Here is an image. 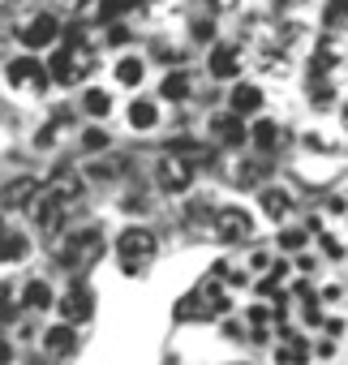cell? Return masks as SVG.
<instances>
[{
    "instance_id": "8",
    "label": "cell",
    "mask_w": 348,
    "mask_h": 365,
    "mask_svg": "<svg viewBox=\"0 0 348 365\" xmlns=\"http://www.w3.org/2000/svg\"><path fill=\"white\" fill-rule=\"evenodd\" d=\"M56 35H61V22H56L52 14H39V18H35V22H31L26 31H22V43H26L31 52H35V48H48V43H52Z\"/></svg>"
},
{
    "instance_id": "14",
    "label": "cell",
    "mask_w": 348,
    "mask_h": 365,
    "mask_svg": "<svg viewBox=\"0 0 348 365\" xmlns=\"http://www.w3.org/2000/svg\"><path fill=\"white\" fill-rule=\"evenodd\" d=\"M237 69H241L237 48H215V52H211V73H215V78H237Z\"/></svg>"
},
{
    "instance_id": "16",
    "label": "cell",
    "mask_w": 348,
    "mask_h": 365,
    "mask_svg": "<svg viewBox=\"0 0 348 365\" xmlns=\"http://www.w3.org/2000/svg\"><path fill=\"white\" fill-rule=\"evenodd\" d=\"M65 352H73V327H52L48 331V356H65Z\"/></svg>"
},
{
    "instance_id": "2",
    "label": "cell",
    "mask_w": 348,
    "mask_h": 365,
    "mask_svg": "<svg viewBox=\"0 0 348 365\" xmlns=\"http://www.w3.org/2000/svg\"><path fill=\"white\" fill-rule=\"evenodd\" d=\"M99 254H103V237H99L95 228H86V232H78V237H69V241H65V250H61V258H56V262H61L65 271H86Z\"/></svg>"
},
{
    "instance_id": "12",
    "label": "cell",
    "mask_w": 348,
    "mask_h": 365,
    "mask_svg": "<svg viewBox=\"0 0 348 365\" xmlns=\"http://www.w3.org/2000/svg\"><path fill=\"white\" fill-rule=\"evenodd\" d=\"M31 207H35V224H39L44 232H56V220H61V211H65V207H61L52 194H35V202H31ZM31 207H26V211H31Z\"/></svg>"
},
{
    "instance_id": "13",
    "label": "cell",
    "mask_w": 348,
    "mask_h": 365,
    "mask_svg": "<svg viewBox=\"0 0 348 365\" xmlns=\"http://www.w3.org/2000/svg\"><path fill=\"white\" fill-rule=\"evenodd\" d=\"M258 108H262V91L250 86V82H237V91H232V112H237V116H250V112H258Z\"/></svg>"
},
{
    "instance_id": "4",
    "label": "cell",
    "mask_w": 348,
    "mask_h": 365,
    "mask_svg": "<svg viewBox=\"0 0 348 365\" xmlns=\"http://www.w3.org/2000/svg\"><path fill=\"white\" fill-rule=\"evenodd\" d=\"M159 185H163L168 194H185V190L194 185V163L168 150V155L159 159Z\"/></svg>"
},
{
    "instance_id": "18",
    "label": "cell",
    "mask_w": 348,
    "mask_h": 365,
    "mask_svg": "<svg viewBox=\"0 0 348 365\" xmlns=\"http://www.w3.org/2000/svg\"><path fill=\"white\" fill-rule=\"evenodd\" d=\"M305 352H309V348H305V339H297V335L288 331V344L275 352V361H280V365H305Z\"/></svg>"
},
{
    "instance_id": "7",
    "label": "cell",
    "mask_w": 348,
    "mask_h": 365,
    "mask_svg": "<svg viewBox=\"0 0 348 365\" xmlns=\"http://www.w3.org/2000/svg\"><path fill=\"white\" fill-rule=\"evenodd\" d=\"M250 232H254V220L245 211H220V220H215V237L220 241H245Z\"/></svg>"
},
{
    "instance_id": "17",
    "label": "cell",
    "mask_w": 348,
    "mask_h": 365,
    "mask_svg": "<svg viewBox=\"0 0 348 365\" xmlns=\"http://www.w3.org/2000/svg\"><path fill=\"white\" fill-rule=\"evenodd\" d=\"M26 254V237L22 232H0V262H18Z\"/></svg>"
},
{
    "instance_id": "34",
    "label": "cell",
    "mask_w": 348,
    "mask_h": 365,
    "mask_svg": "<svg viewBox=\"0 0 348 365\" xmlns=\"http://www.w3.org/2000/svg\"><path fill=\"white\" fill-rule=\"evenodd\" d=\"M0 228H5V215H0Z\"/></svg>"
},
{
    "instance_id": "21",
    "label": "cell",
    "mask_w": 348,
    "mask_h": 365,
    "mask_svg": "<svg viewBox=\"0 0 348 365\" xmlns=\"http://www.w3.org/2000/svg\"><path fill=\"white\" fill-rule=\"evenodd\" d=\"M129 125H133V129H150V125H155V103L138 99V103L129 108Z\"/></svg>"
},
{
    "instance_id": "27",
    "label": "cell",
    "mask_w": 348,
    "mask_h": 365,
    "mask_svg": "<svg viewBox=\"0 0 348 365\" xmlns=\"http://www.w3.org/2000/svg\"><path fill=\"white\" fill-rule=\"evenodd\" d=\"M82 146H86V150H103V146H108V133H103V129H86V133H82Z\"/></svg>"
},
{
    "instance_id": "31",
    "label": "cell",
    "mask_w": 348,
    "mask_h": 365,
    "mask_svg": "<svg viewBox=\"0 0 348 365\" xmlns=\"http://www.w3.org/2000/svg\"><path fill=\"white\" fill-rule=\"evenodd\" d=\"M0 365H9V344L0 339Z\"/></svg>"
},
{
    "instance_id": "11",
    "label": "cell",
    "mask_w": 348,
    "mask_h": 365,
    "mask_svg": "<svg viewBox=\"0 0 348 365\" xmlns=\"http://www.w3.org/2000/svg\"><path fill=\"white\" fill-rule=\"evenodd\" d=\"M48 194L61 202V207H73V202H82V180L73 176V172H56V180H52V185H48Z\"/></svg>"
},
{
    "instance_id": "5",
    "label": "cell",
    "mask_w": 348,
    "mask_h": 365,
    "mask_svg": "<svg viewBox=\"0 0 348 365\" xmlns=\"http://www.w3.org/2000/svg\"><path fill=\"white\" fill-rule=\"evenodd\" d=\"M91 314H95V292H91L86 284L69 288V292H65V301H61V318H65V327H73V322H86Z\"/></svg>"
},
{
    "instance_id": "1",
    "label": "cell",
    "mask_w": 348,
    "mask_h": 365,
    "mask_svg": "<svg viewBox=\"0 0 348 365\" xmlns=\"http://www.w3.org/2000/svg\"><path fill=\"white\" fill-rule=\"evenodd\" d=\"M99 65V56H95V48L91 43H82L78 39V31L69 35V43L65 48H56V56H52V82H61V86H73V82H82L91 69Z\"/></svg>"
},
{
    "instance_id": "6",
    "label": "cell",
    "mask_w": 348,
    "mask_h": 365,
    "mask_svg": "<svg viewBox=\"0 0 348 365\" xmlns=\"http://www.w3.org/2000/svg\"><path fill=\"white\" fill-rule=\"evenodd\" d=\"M9 82H14V86H31V91H44V86H48V69H44L35 56H18V61L9 65Z\"/></svg>"
},
{
    "instance_id": "36",
    "label": "cell",
    "mask_w": 348,
    "mask_h": 365,
    "mask_svg": "<svg viewBox=\"0 0 348 365\" xmlns=\"http://www.w3.org/2000/svg\"><path fill=\"white\" fill-rule=\"evenodd\" d=\"M284 5H288V0H284Z\"/></svg>"
},
{
    "instance_id": "32",
    "label": "cell",
    "mask_w": 348,
    "mask_h": 365,
    "mask_svg": "<svg viewBox=\"0 0 348 365\" xmlns=\"http://www.w3.org/2000/svg\"><path fill=\"white\" fill-rule=\"evenodd\" d=\"M31 365H56V356H35Z\"/></svg>"
},
{
    "instance_id": "35",
    "label": "cell",
    "mask_w": 348,
    "mask_h": 365,
    "mask_svg": "<svg viewBox=\"0 0 348 365\" xmlns=\"http://www.w3.org/2000/svg\"><path fill=\"white\" fill-rule=\"evenodd\" d=\"M344 116H348V108H344Z\"/></svg>"
},
{
    "instance_id": "10",
    "label": "cell",
    "mask_w": 348,
    "mask_h": 365,
    "mask_svg": "<svg viewBox=\"0 0 348 365\" xmlns=\"http://www.w3.org/2000/svg\"><path fill=\"white\" fill-rule=\"evenodd\" d=\"M211 133H215V142H224V146H232V150L250 138L237 112H232V116H211Z\"/></svg>"
},
{
    "instance_id": "23",
    "label": "cell",
    "mask_w": 348,
    "mask_h": 365,
    "mask_svg": "<svg viewBox=\"0 0 348 365\" xmlns=\"http://www.w3.org/2000/svg\"><path fill=\"white\" fill-rule=\"evenodd\" d=\"M254 142H258L262 150H271V146L280 142V129H275L271 120H258V125H254Z\"/></svg>"
},
{
    "instance_id": "19",
    "label": "cell",
    "mask_w": 348,
    "mask_h": 365,
    "mask_svg": "<svg viewBox=\"0 0 348 365\" xmlns=\"http://www.w3.org/2000/svg\"><path fill=\"white\" fill-rule=\"evenodd\" d=\"M22 301H26L31 309H48V305H52V288H48L44 279H35V284H26V292H22Z\"/></svg>"
},
{
    "instance_id": "15",
    "label": "cell",
    "mask_w": 348,
    "mask_h": 365,
    "mask_svg": "<svg viewBox=\"0 0 348 365\" xmlns=\"http://www.w3.org/2000/svg\"><path fill=\"white\" fill-rule=\"evenodd\" d=\"M262 211H267L271 220H284V215L292 211V202H288V194H284V190H275V185H271V190H262Z\"/></svg>"
},
{
    "instance_id": "33",
    "label": "cell",
    "mask_w": 348,
    "mask_h": 365,
    "mask_svg": "<svg viewBox=\"0 0 348 365\" xmlns=\"http://www.w3.org/2000/svg\"><path fill=\"white\" fill-rule=\"evenodd\" d=\"M0 305H9V284H0Z\"/></svg>"
},
{
    "instance_id": "29",
    "label": "cell",
    "mask_w": 348,
    "mask_h": 365,
    "mask_svg": "<svg viewBox=\"0 0 348 365\" xmlns=\"http://www.w3.org/2000/svg\"><path fill=\"white\" fill-rule=\"evenodd\" d=\"M194 35H198V39H211V35H215V26H211V22H198V26H194Z\"/></svg>"
},
{
    "instance_id": "25",
    "label": "cell",
    "mask_w": 348,
    "mask_h": 365,
    "mask_svg": "<svg viewBox=\"0 0 348 365\" xmlns=\"http://www.w3.org/2000/svg\"><path fill=\"white\" fill-rule=\"evenodd\" d=\"M133 5H138V0H99V22H108V18H116V14H125Z\"/></svg>"
},
{
    "instance_id": "30",
    "label": "cell",
    "mask_w": 348,
    "mask_h": 365,
    "mask_svg": "<svg viewBox=\"0 0 348 365\" xmlns=\"http://www.w3.org/2000/svg\"><path fill=\"white\" fill-rule=\"evenodd\" d=\"M108 39H112V43H125V39H129V31H125V26H112V35H108Z\"/></svg>"
},
{
    "instance_id": "22",
    "label": "cell",
    "mask_w": 348,
    "mask_h": 365,
    "mask_svg": "<svg viewBox=\"0 0 348 365\" xmlns=\"http://www.w3.org/2000/svg\"><path fill=\"white\" fill-rule=\"evenodd\" d=\"M116 78H121L125 86H133V82H142V61H138V56H125V61L116 65Z\"/></svg>"
},
{
    "instance_id": "9",
    "label": "cell",
    "mask_w": 348,
    "mask_h": 365,
    "mask_svg": "<svg viewBox=\"0 0 348 365\" xmlns=\"http://www.w3.org/2000/svg\"><path fill=\"white\" fill-rule=\"evenodd\" d=\"M39 190L44 185H39L35 176H18V180H9V185H5V194H0V207H31Z\"/></svg>"
},
{
    "instance_id": "26",
    "label": "cell",
    "mask_w": 348,
    "mask_h": 365,
    "mask_svg": "<svg viewBox=\"0 0 348 365\" xmlns=\"http://www.w3.org/2000/svg\"><path fill=\"white\" fill-rule=\"evenodd\" d=\"M348 22V0H331L327 5V26H344Z\"/></svg>"
},
{
    "instance_id": "24",
    "label": "cell",
    "mask_w": 348,
    "mask_h": 365,
    "mask_svg": "<svg viewBox=\"0 0 348 365\" xmlns=\"http://www.w3.org/2000/svg\"><path fill=\"white\" fill-rule=\"evenodd\" d=\"M82 108H86L91 116H103V112L112 108V99H108L103 91H86V99H82Z\"/></svg>"
},
{
    "instance_id": "3",
    "label": "cell",
    "mask_w": 348,
    "mask_h": 365,
    "mask_svg": "<svg viewBox=\"0 0 348 365\" xmlns=\"http://www.w3.org/2000/svg\"><path fill=\"white\" fill-rule=\"evenodd\" d=\"M116 254H121V262H125L129 271H138L142 262H150V254H155V237H150L146 228H125L121 241H116Z\"/></svg>"
},
{
    "instance_id": "20",
    "label": "cell",
    "mask_w": 348,
    "mask_h": 365,
    "mask_svg": "<svg viewBox=\"0 0 348 365\" xmlns=\"http://www.w3.org/2000/svg\"><path fill=\"white\" fill-rule=\"evenodd\" d=\"M159 91H163V99H185L190 95V73H168Z\"/></svg>"
},
{
    "instance_id": "28",
    "label": "cell",
    "mask_w": 348,
    "mask_h": 365,
    "mask_svg": "<svg viewBox=\"0 0 348 365\" xmlns=\"http://www.w3.org/2000/svg\"><path fill=\"white\" fill-rule=\"evenodd\" d=\"M280 245H284V250H301V245H305V232H284Z\"/></svg>"
}]
</instances>
